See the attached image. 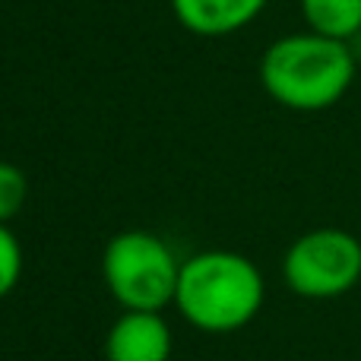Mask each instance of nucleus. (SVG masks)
Wrapping results in <instances>:
<instances>
[{
  "label": "nucleus",
  "instance_id": "nucleus-7",
  "mask_svg": "<svg viewBox=\"0 0 361 361\" xmlns=\"http://www.w3.org/2000/svg\"><path fill=\"white\" fill-rule=\"evenodd\" d=\"M301 16L317 35L349 42L361 32V0H301Z\"/></svg>",
  "mask_w": 361,
  "mask_h": 361
},
{
  "label": "nucleus",
  "instance_id": "nucleus-5",
  "mask_svg": "<svg viewBox=\"0 0 361 361\" xmlns=\"http://www.w3.org/2000/svg\"><path fill=\"white\" fill-rule=\"evenodd\" d=\"M108 361H169L171 330L162 311H124L108 330Z\"/></svg>",
  "mask_w": 361,
  "mask_h": 361
},
{
  "label": "nucleus",
  "instance_id": "nucleus-8",
  "mask_svg": "<svg viewBox=\"0 0 361 361\" xmlns=\"http://www.w3.org/2000/svg\"><path fill=\"white\" fill-rule=\"evenodd\" d=\"M25 175L10 162H0V225H6L13 216H19L25 203Z\"/></svg>",
  "mask_w": 361,
  "mask_h": 361
},
{
  "label": "nucleus",
  "instance_id": "nucleus-9",
  "mask_svg": "<svg viewBox=\"0 0 361 361\" xmlns=\"http://www.w3.org/2000/svg\"><path fill=\"white\" fill-rule=\"evenodd\" d=\"M23 276V247L6 225H0V298L16 288Z\"/></svg>",
  "mask_w": 361,
  "mask_h": 361
},
{
  "label": "nucleus",
  "instance_id": "nucleus-4",
  "mask_svg": "<svg viewBox=\"0 0 361 361\" xmlns=\"http://www.w3.org/2000/svg\"><path fill=\"white\" fill-rule=\"evenodd\" d=\"M282 276L301 298H339L361 282V241L345 228H311L286 250Z\"/></svg>",
  "mask_w": 361,
  "mask_h": 361
},
{
  "label": "nucleus",
  "instance_id": "nucleus-3",
  "mask_svg": "<svg viewBox=\"0 0 361 361\" xmlns=\"http://www.w3.org/2000/svg\"><path fill=\"white\" fill-rule=\"evenodd\" d=\"M105 282L127 311H162L178 295L180 263L152 231H121L105 247Z\"/></svg>",
  "mask_w": 361,
  "mask_h": 361
},
{
  "label": "nucleus",
  "instance_id": "nucleus-1",
  "mask_svg": "<svg viewBox=\"0 0 361 361\" xmlns=\"http://www.w3.org/2000/svg\"><path fill=\"white\" fill-rule=\"evenodd\" d=\"M260 82L292 111H326L355 82V54L349 42L298 32L263 51Z\"/></svg>",
  "mask_w": 361,
  "mask_h": 361
},
{
  "label": "nucleus",
  "instance_id": "nucleus-6",
  "mask_svg": "<svg viewBox=\"0 0 361 361\" xmlns=\"http://www.w3.org/2000/svg\"><path fill=\"white\" fill-rule=\"evenodd\" d=\"M267 0H171L178 23L193 35L219 38L244 29L260 16Z\"/></svg>",
  "mask_w": 361,
  "mask_h": 361
},
{
  "label": "nucleus",
  "instance_id": "nucleus-2",
  "mask_svg": "<svg viewBox=\"0 0 361 361\" xmlns=\"http://www.w3.org/2000/svg\"><path fill=\"white\" fill-rule=\"evenodd\" d=\"M175 305L197 330H241L263 307V276L235 250H203L180 263Z\"/></svg>",
  "mask_w": 361,
  "mask_h": 361
}]
</instances>
